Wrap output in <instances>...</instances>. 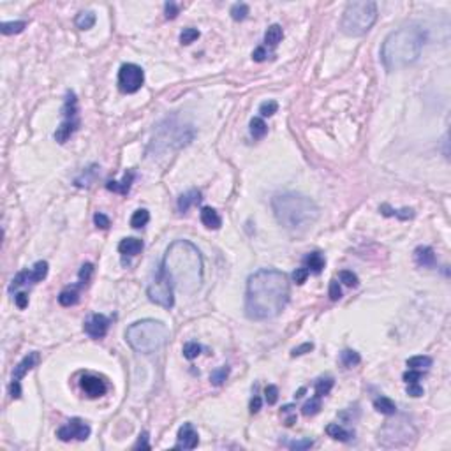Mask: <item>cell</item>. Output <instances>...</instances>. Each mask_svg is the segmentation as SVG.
Segmentation results:
<instances>
[{"instance_id": "27", "label": "cell", "mask_w": 451, "mask_h": 451, "mask_svg": "<svg viewBox=\"0 0 451 451\" xmlns=\"http://www.w3.org/2000/svg\"><path fill=\"white\" fill-rule=\"evenodd\" d=\"M266 133H268V125L265 124L263 118H259L258 116V118H252V120H250V134H252L254 139L265 138Z\"/></svg>"}, {"instance_id": "50", "label": "cell", "mask_w": 451, "mask_h": 451, "mask_svg": "<svg viewBox=\"0 0 451 451\" xmlns=\"http://www.w3.org/2000/svg\"><path fill=\"white\" fill-rule=\"evenodd\" d=\"M314 349V344L312 342H305V344L298 345V347H294L291 351V356L296 358V356H301V354H305V352H310Z\"/></svg>"}, {"instance_id": "58", "label": "cell", "mask_w": 451, "mask_h": 451, "mask_svg": "<svg viewBox=\"0 0 451 451\" xmlns=\"http://www.w3.org/2000/svg\"><path fill=\"white\" fill-rule=\"evenodd\" d=\"M303 393H305V388H301V390L298 391V393H296V395H294V397H296V398H300V397L303 395Z\"/></svg>"}, {"instance_id": "10", "label": "cell", "mask_w": 451, "mask_h": 451, "mask_svg": "<svg viewBox=\"0 0 451 451\" xmlns=\"http://www.w3.org/2000/svg\"><path fill=\"white\" fill-rule=\"evenodd\" d=\"M37 361H39L37 352H30V354H27V356L14 367L13 379H11V398L13 400H18L22 397V384H20V382L25 377L27 372H30V370L37 365Z\"/></svg>"}, {"instance_id": "34", "label": "cell", "mask_w": 451, "mask_h": 451, "mask_svg": "<svg viewBox=\"0 0 451 451\" xmlns=\"http://www.w3.org/2000/svg\"><path fill=\"white\" fill-rule=\"evenodd\" d=\"M340 361L344 367H354L361 361V356L356 351H351V349H345V351L340 352Z\"/></svg>"}, {"instance_id": "43", "label": "cell", "mask_w": 451, "mask_h": 451, "mask_svg": "<svg viewBox=\"0 0 451 451\" xmlns=\"http://www.w3.org/2000/svg\"><path fill=\"white\" fill-rule=\"evenodd\" d=\"M198 37H199L198 28H184V32L180 34V43L182 44H190V43H194Z\"/></svg>"}, {"instance_id": "2", "label": "cell", "mask_w": 451, "mask_h": 451, "mask_svg": "<svg viewBox=\"0 0 451 451\" xmlns=\"http://www.w3.org/2000/svg\"><path fill=\"white\" fill-rule=\"evenodd\" d=\"M160 270L171 280L173 288L182 294H192L201 288L203 258L198 247L190 241H173L164 254Z\"/></svg>"}, {"instance_id": "4", "label": "cell", "mask_w": 451, "mask_h": 451, "mask_svg": "<svg viewBox=\"0 0 451 451\" xmlns=\"http://www.w3.org/2000/svg\"><path fill=\"white\" fill-rule=\"evenodd\" d=\"M271 208L277 222L289 231H305L319 217L318 205L310 198L296 192L277 194L271 199Z\"/></svg>"}, {"instance_id": "57", "label": "cell", "mask_w": 451, "mask_h": 451, "mask_svg": "<svg viewBox=\"0 0 451 451\" xmlns=\"http://www.w3.org/2000/svg\"><path fill=\"white\" fill-rule=\"evenodd\" d=\"M261 409V397L259 395H254V398L250 400V413L256 414Z\"/></svg>"}, {"instance_id": "15", "label": "cell", "mask_w": 451, "mask_h": 451, "mask_svg": "<svg viewBox=\"0 0 451 451\" xmlns=\"http://www.w3.org/2000/svg\"><path fill=\"white\" fill-rule=\"evenodd\" d=\"M134 176H136L134 169H129V171H125L124 178H122L120 182H116V180H109V182H107L106 189L111 190V192H116V194H122V196H125V194H129L131 185H133V182H134Z\"/></svg>"}, {"instance_id": "11", "label": "cell", "mask_w": 451, "mask_h": 451, "mask_svg": "<svg viewBox=\"0 0 451 451\" xmlns=\"http://www.w3.org/2000/svg\"><path fill=\"white\" fill-rule=\"evenodd\" d=\"M90 432L92 430L88 426V423H85L80 418H73V420H69L65 425H62L60 428L56 430V437L60 439V441H64V443L73 441V439H76V441H86V439L90 437Z\"/></svg>"}, {"instance_id": "19", "label": "cell", "mask_w": 451, "mask_h": 451, "mask_svg": "<svg viewBox=\"0 0 451 451\" xmlns=\"http://www.w3.org/2000/svg\"><path fill=\"white\" fill-rule=\"evenodd\" d=\"M326 434L330 435L331 439L340 441V443H349V441L354 437V434H352V432L345 430L344 426H340L339 423H330V425L326 426Z\"/></svg>"}, {"instance_id": "5", "label": "cell", "mask_w": 451, "mask_h": 451, "mask_svg": "<svg viewBox=\"0 0 451 451\" xmlns=\"http://www.w3.org/2000/svg\"><path fill=\"white\" fill-rule=\"evenodd\" d=\"M125 340L136 352L152 354L166 345V342L169 340V330L162 321L141 319L127 328Z\"/></svg>"}, {"instance_id": "21", "label": "cell", "mask_w": 451, "mask_h": 451, "mask_svg": "<svg viewBox=\"0 0 451 451\" xmlns=\"http://www.w3.org/2000/svg\"><path fill=\"white\" fill-rule=\"evenodd\" d=\"M374 407L377 413L386 414V416H393L397 413V404L388 397H377L374 400Z\"/></svg>"}, {"instance_id": "16", "label": "cell", "mask_w": 451, "mask_h": 451, "mask_svg": "<svg viewBox=\"0 0 451 451\" xmlns=\"http://www.w3.org/2000/svg\"><path fill=\"white\" fill-rule=\"evenodd\" d=\"M143 250V241L138 238H124L118 243V252L122 256H138Z\"/></svg>"}, {"instance_id": "42", "label": "cell", "mask_w": 451, "mask_h": 451, "mask_svg": "<svg viewBox=\"0 0 451 451\" xmlns=\"http://www.w3.org/2000/svg\"><path fill=\"white\" fill-rule=\"evenodd\" d=\"M277 109H279L277 101H266V103H263L261 106H259L261 116H273L277 113Z\"/></svg>"}, {"instance_id": "47", "label": "cell", "mask_w": 451, "mask_h": 451, "mask_svg": "<svg viewBox=\"0 0 451 451\" xmlns=\"http://www.w3.org/2000/svg\"><path fill=\"white\" fill-rule=\"evenodd\" d=\"M288 446L291 448V450H309V448L314 446V441L312 439H300V441L289 443Z\"/></svg>"}, {"instance_id": "32", "label": "cell", "mask_w": 451, "mask_h": 451, "mask_svg": "<svg viewBox=\"0 0 451 451\" xmlns=\"http://www.w3.org/2000/svg\"><path fill=\"white\" fill-rule=\"evenodd\" d=\"M27 22H5L0 25V32L4 35H11V34H20V32L25 30Z\"/></svg>"}, {"instance_id": "26", "label": "cell", "mask_w": 451, "mask_h": 451, "mask_svg": "<svg viewBox=\"0 0 451 451\" xmlns=\"http://www.w3.org/2000/svg\"><path fill=\"white\" fill-rule=\"evenodd\" d=\"M74 23H76V27L80 30H88V28H92L95 25V14L92 11H81L76 16Z\"/></svg>"}, {"instance_id": "51", "label": "cell", "mask_w": 451, "mask_h": 451, "mask_svg": "<svg viewBox=\"0 0 451 451\" xmlns=\"http://www.w3.org/2000/svg\"><path fill=\"white\" fill-rule=\"evenodd\" d=\"M164 13H166V18L168 20H175L178 16V5L175 2H166L164 4Z\"/></svg>"}, {"instance_id": "18", "label": "cell", "mask_w": 451, "mask_h": 451, "mask_svg": "<svg viewBox=\"0 0 451 451\" xmlns=\"http://www.w3.org/2000/svg\"><path fill=\"white\" fill-rule=\"evenodd\" d=\"M201 222L205 224L208 229H219L220 226H222L220 215L217 213V210H213V208H210V207H205L201 210Z\"/></svg>"}, {"instance_id": "39", "label": "cell", "mask_w": 451, "mask_h": 451, "mask_svg": "<svg viewBox=\"0 0 451 451\" xmlns=\"http://www.w3.org/2000/svg\"><path fill=\"white\" fill-rule=\"evenodd\" d=\"M92 273H94V265L92 263H85L81 266V270H80V288H83V286H86L88 284V280H90Z\"/></svg>"}, {"instance_id": "30", "label": "cell", "mask_w": 451, "mask_h": 451, "mask_svg": "<svg viewBox=\"0 0 451 451\" xmlns=\"http://www.w3.org/2000/svg\"><path fill=\"white\" fill-rule=\"evenodd\" d=\"M333 384H335V381H333V377H322L319 379L318 382H316V386H314V390H316V395L318 397H326L328 393L331 391V388H333Z\"/></svg>"}, {"instance_id": "35", "label": "cell", "mask_w": 451, "mask_h": 451, "mask_svg": "<svg viewBox=\"0 0 451 451\" xmlns=\"http://www.w3.org/2000/svg\"><path fill=\"white\" fill-rule=\"evenodd\" d=\"M229 13H231V18L235 22H243L245 18L249 16V5L243 4V2H238V4L233 5Z\"/></svg>"}, {"instance_id": "37", "label": "cell", "mask_w": 451, "mask_h": 451, "mask_svg": "<svg viewBox=\"0 0 451 451\" xmlns=\"http://www.w3.org/2000/svg\"><path fill=\"white\" fill-rule=\"evenodd\" d=\"M229 375V369L228 367H219V369H215L213 372L210 374V381L213 386H220L226 379H228Z\"/></svg>"}, {"instance_id": "45", "label": "cell", "mask_w": 451, "mask_h": 451, "mask_svg": "<svg viewBox=\"0 0 451 451\" xmlns=\"http://www.w3.org/2000/svg\"><path fill=\"white\" fill-rule=\"evenodd\" d=\"M328 294H330V300L339 301L342 298V289H340V284L337 280H331L330 282V289H328Z\"/></svg>"}, {"instance_id": "33", "label": "cell", "mask_w": 451, "mask_h": 451, "mask_svg": "<svg viewBox=\"0 0 451 451\" xmlns=\"http://www.w3.org/2000/svg\"><path fill=\"white\" fill-rule=\"evenodd\" d=\"M321 411V397H312V398L307 402L303 407H301V413L303 416H316V414Z\"/></svg>"}, {"instance_id": "7", "label": "cell", "mask_w": 451, "mask_h": 451, "mask_svg": "<svg viewBox=\"0 0 451 451\" xmlns=\"http://www.w3.org/2000/svg\"><path fill=\"white\" fill-rule=\"evenodd\" d=\"M62 122L55 131V139L58 143H65L67 139L76 133L78 125H80V118H78V99L74 92H67L65 97V104L62 107Z\"/></svg>"}, {"instance_id": "9", "label": "cell", "mask_w": 451, "mask_h": 451, "mask_svg": "<svg viewBox=\"0 0 451 451\" xmlns=\"http://www.w3.org/2000/svg\"><path fill=\"white\" fill-rule=\"evenodd\" d=\"M145 83V73L136 64H124L118 71V88L124 94H136Z\"/></svg>"}, {"instance_id": "8", "label": "cell", "mask_w": 451, "mask_h": 451, "mask_svg": "<svg viewBox=\"0 0 451 451\" xmlns=\"http://www.w3.org/2000/svg\"><path fill=\"white\" fill-rule=\"evenodd\" d=\"M173 284L171 280L166 277L162 270L159 268V271L155 273V277L152 279V282L148 284L146 288V294L150 298V301H154L155 305L164 307V309H173L175 305V296H173Z\"/></svg>"}, {"instance_id": "3", "label": "cell", "mask_w": 451, "mask_h": 451, "mask_svg": "<svg viewBox=\"0 0 451 451\" xmlns=\"http://www.w3.org/2000/svg\"><path fill=\"white\" fill-rule=\"evenodd\" d=\"M425 39V30L418 25H407L391 32L381 48V60L384 67L388 71H398L414 64L420 58Z\"/></svg>"}, {"instance_id": "53", "label": "cell", "mask_w": 451, "mask_h": 451, "mask_svg": "<svg viewBox=\"0 0 451 451\" xmlns=\"http://www.w3.org/2000/svg\"><path fill=\"white\" fill-rule=\"evenodd\" d=\"M14 303H16L18 309H27V305H28V294L27 292H18L16 296H14Z\"/></svg>"}, {"instance_id": "13", "label": "cell", "mask_w": 451, "mask_h": 451, "mask_svg": "<svg viewBox=\"0 0 451 451\" xmlns=\"http://www.w3.org/2000/svg\"><path fill=\"white\" fill-rule=\"evenodd\" d=\"M199 443V435L194 428L192 423H184L178 430V437H176V450H194Z\"/></svg>"}, {"instance_id": "48", "label": "cell", "mask_w": 451, "mask_h": 451, "mask_svg": "<svg viewBox=\"0 0 451 451\" xmlns=\"http://www.w3.org/2000/svg\"><path fill=\"white\" fill-rule=\"evenodd\" d=\"M309 273H310V271L307 270L305 266H303V268H296V270H294V273H292V280H294V282L300 284V286H301V284H303V282L307 280Z\"/></svg>"}, {"instance_id": "29", "label": "cell", "mask_w": 451, "mask_h": 451, "mask_svg": "<svg viewBox=\"0 0 451 451\" xmlns=\"http://www.w3.org/2000/svg\"><path fill=\"white\" fill-rule=\"evenodd\" d=\"M148 220H150V213H148V210L139 208V210L134 212L133 217H131V226H133L134 229H139V228H143V226H146Z\"/></svg>"}, {"instance_id": "38", "label": "cell", "mask_w": 451, "mask_h": 451, "mask_svg": "<svg viewBox=\"0 0 451 451\" xmlns=\"http://www.w3.org/2000/svg\"><path fill=\"white\" fill-rule=\"evenodd\" d=\"M30 282V277H28V270H23L20 271L16 277L13 279V282H11V286H9V291H14V289L22 288V286H25V284Z\"/></svg>"}, {"instance_id": "17", "label": "cell", "mask_w": 451, "mask_h": 451, "mask_svg": "<svg viewBox=\"0 0 451 451\" xmlns=\"http://www.w3.org/2000/svg\"><path fill=\"white\" fill-rule=\"evenodd\" d=\"M414 261L420 265V266H434L435 265V254L434 250L423 245V247H418L414 250Z\"/></svg>"}, {"instance_id": "31", "label": "cell", "mask_w": 451, "mask_h": 451, "mask_svg": "<svg viewBox=\"0 0 451 451\" xmlns=\"http://www.w3.org/2000/svg\"><path fill=\"white\" fill-rule=\"evenodd\" d=\"M407 367L414 370H426L432 367V358L430 356H413L407 360Z\"/></svg>"}, {"instance_id": "52", "label": "cell", "mask_w": 451, "mask_h": 451, "mask_svg": "<svg viewBox=\"0 0 451 451\" xmlns=\"http://www.w3.org/2000/svg\"><path fill=\"white\" fill-rule=\"evenodd\" d=\"M268 58V52H266V48L265 46H259V48H256L252 52V60L254 62H265Z\"/></svg>"}, {"instance_id": "14", "label": "cell", "mask_w": 451, "mask_h": 451, "mask_svg": "<svg viewBox=\"0 0 451 451\" xmlns=\"http://www.w3.org/2000/svg\"><path fill=\"white\" fill-rule=\"evenodd\" d=\"M80 386L85 391V395L90 397V398H99L107 391L106 382L101 377H97V375H83L81 381H80Z\"/></svg>"}, {"instance_id": "28", "label": "cell", "mask_w": 451, "mask_h": 451, "mask_svg": "<svg viewBox=\"0 0 451 451\" xmlns=\"http://www.w3.org/2000/svg\"><path fill=\"white\" fill-rule=\"evenodd\" d=\"M78 300H80V294H78L76 289H64V291L58 294V303H60L62 307H73L78 303Z\"/></svg>"}, {"instance_id": "6", "label": "cell", "mask_w": 451, "mask_h": 451, "mask_svg": "<svg viewBox=\"0 0 451 451\" xmlns=\"http://www.w3.org/2000/svg\"><path fill=\"white\" fill-rule=\"evenodd\" d=\"M377 20V4L372 0H354L349 2L342 14L340 28L345 35L360 37L374 27Z\"/></svg>"}, {"instance_id": "12", "label": "cell", "mask_w": 451, "mask_h": 451, "mask_svg": "<svg viewBox=\"0 0 451 451\" xmlns=\"http://www.w3.org/2000/svg\"><path fill=\"white\" fill-rule=\"evenodd\" d=\"M107 328H109V319L103 314H92L83 324L85 333L92 339H103L107 333Z\"/></svg>"}, {"instance_id": "1", "label": "cell", "mask_w": 451, "mask_h": 451, "mask_svg": "<svg viewBox=\"0 0 451 451\" xmlns=\"http://www.w3.org/2000/svg\"><path fill=\"white\" fill-rule=\"evenodd\" d=\"M289 301L288 275L275 268H263L249 277L245 291V314L252 321L277 318Z\"/></svg>"}, {"instance_id": "46", "label": "cell", "mask_w": 451, "mask_h": 451, "mask_svg": "<svg viewBox=\"0 0 451 451\" xmlns=\"http://www.w3.org/2000/svg\"><path fill=\"white\" fill-rule=\"evenodd\" d=\"M94 222H95V226H97V228H101V229H107L109 226H111V220H109V217H107V215H104V213H101V212H97V213L94 215Z\"/></svg>"}, {"instance_id": "54", "label": "cell", "mask_w": 451, "mask_h": 451, "mask_svg": "<svg viewBox=\"0 0 451 451\" xmlns=\"http://www.w3.org/2000/svg\"><path fill=\"white\" fill-rule=\"evenodd\" d=\"M150 450V444H148V432H143V434H139V439L138 443L134 444V450Z\"/></svg>"}, {"instance_id": "25", "label": "cell", "mask_w": 451, "mask_h": 451, "mask_svg": "<svg viewBox=\"0 0 451 451\" xmlns=\"http://www.w3.org/2000/svg\"><path fill=\"white\" fill-rule=\"evenodd\" d=\"M48 275V263L46 261H37L34 266L28 270V277H30V284H37L44 280Z\"/></svg>"}, {"instance_id": "36", "label": "cell", "mask_w": 451, "mask_h": 451, "mask_svg": "<svg viewBox=\"0 0 451 451\" xmlns=\"http://www.w3.org/2000/svg\"><path fill=\"white\" fill-rule=\"evenodd\" d=\"M381 212L384 215H395V217H398V219H402V220L413 219V217H414V212L411 210V208H402V210H390V208H388V205H382Z\"/></svg>"}, {"instance_id": "55", "label": "cell", "mask_w": 451, "mask_h": 451, "mask_svg": "<svg viewBox=\"0 0 451 451\" xmlns=\"http://www.w3.org/2000/svg\"><path fill=\"white\" fill-rule=\"evenodd\" d=\"M407 395L421 397V395H423V388H421L418 382H407Z\"/></svg>"}, {"instance_id": "41", "label": "cell", "mask_w": 451, "mask_h": 451, "mask_svg": "<svg viewBox=\"0 0 451 451\" xmlns=\"http://www.w3.org/2000/svg\"><path fill=\"white\" fill-rule=\"evenodd\" d=\"M339 279H340V282L345 284V286H349V288H356V286H358L356 273H352V271H349V270H342V271H340Z\"/></svg>"}, {"instance_id": "40", "label": "cell", "mask_w": 451, "mask_h": 451, "mask_svg": "<svg viewBox=\"0 0 451 451\" xmlns=\"http://www.w3.org/2000/svg\"><path fill=\"white\" fill-rule=\"evenodd\" d=\"M199 354H201V345H199L198 342H189V344L184 345V356L187 358V360H194V358H198Z\"/></svg>"}, {"instance_id": "56", "label": "cell", "mask_w": 451, "mask_h": 451, "mask_svg": "<svg viewBox=\"0 0 451 451\" xmlns=\"http://www.w3.org/2000/svg\"><path fill=\"white\" fill-rule=\"evenodd\" d=\"M292 409H294L292 405H286V407L282 409V413H291ZM294 421H296V414H291V416L286 418V425H288V426H292V425H294Z\"/></svg>"}, {"instance_id": "23", "label": "cell", "mask_w": 451, "mask_h": 451, "mask_svg": "<svg viewBox=\"0 0 451 451\" xmlns=\"http://www.w3.org/2000/svg\"><path fill=\"white\" fill-rule=\"evenodd\" d=\"M305 268L316 275H319L324 268V258H322L319 252H310L309 256L305 258Z\"/></svg>"}, {"instance_id": "49", "label": "cell", "mask_w": 451, "mask_h": 451, "mask_svg": "<svg viewBox=\"0 0 451 451\" xmlns=\"http://www.w3.org/2000/svg\"><path fill=\"white\" fill-rule=\"evenodd\" d=\"M421 377H423V370L409 369L407 372L404 374V381H405V382H418Z\"/></svg>"}, {"instance_id": "20", "label": "cell", "mask_w": 451, "mask_h": 451, "mask_svg": "<svg viewBox=\"0 0 451 451\" xmlns=\"http://www.w3.org/2000/svg\"><path fill=\"white\" fill-rule=\"evenodd\" d=\"M201 199V192L196 189L189 190V192L182 194L180 198H178V210L180 212H187L192 205H196V203Z\"/></svg>"}, {"instance_id": "22", "label": "cell", "mask_w": 451, "mask_h": 451, "mask_svg": "<svg viewBox=\"0 0 451 451\" xmlns=\"http://www.w3.org/2000/svg\"><path fill=\"white\" fill-rule=\"evenodd\" d=\"M282 37H284V30H282V27L280 25H270L268 27V30L265 32V43H266V46H270V48H275L277 44L282 41Z\"/></svg>"}, {"instance_id": "24", "label": "cell", "mask_w": 451, "mask_h": 451, "mask_svg": "<svg viewBox=\"0 0 451 451\" xmlns=\"http://www.w3.org/2000/svg\"><path fill=\"white\" fill-rule=\"evenodd\" d=\"M95 178H97V166L94 164V166L86 168L81 175L78 176L76 180H74V185H76V187H90L95 182Z\"/></svg>"}, {"instance_id": "44", "label": "cell", "mask_w": 451, "mask_h": 451, "mask_svg": "<svg viewBox=\"0 0 451 451\" xmlns=\"http://www.w3.org/2000/svg\"><path fill=\"white\" fill-rule=\"evenodd\" d=\"M265 395H266L268 405L277 404V400H279V388H277L275 384H268L266 390H265Z\"/></svg>"}]
</instances>
